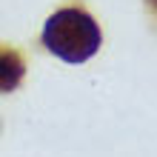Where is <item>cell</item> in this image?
Here are the masks:
<instances>
[{
  "mask_svg": "<svg viewBox=\"0 0 157 157\" xmlns=\"http://www.w3.org/2000/svg\"><path fill=\"white\" fill-rule=\"evenodd\" d=\"M26 77V60L12 46H0V94H9L23 83Z\"/></svg>",
  "mask_w": 157,
  "mask_h": 157,
  "instance_id": "cell-2",
  "label": "cell"
},
{
  "mask_svg": "<svg viewBox=\"0 0 157 157\" xmlns=\"http://www.w3.org/2000/svg\"><path fill=\"white\" fill-rule=\"evenodd\" d=\"M146 9H149V17L157 23V0H146Z\"/></svg>",
  "mask_w": 157,
  "mask_h": 157,
  "instance_id": "cell-3",
  "label": "cell"
},
{
  "mask_svg": "<svg viewBox=\"0 0 157 157\" xmlns=\"http://www.w3.org/2000/svg\"><path fill=\"white\" fill-rule=\"evenodd\" d=\"M100 43H103V32H100L97 20L80 6L54 12L43 26V46L54 57L71 63V66L94 57Z\"/></svg>",
  "mask_w": 157,
  "mask_h": 157,
  "instance_id": "cell-1",
  "label": "cell"
}]
</instances>
